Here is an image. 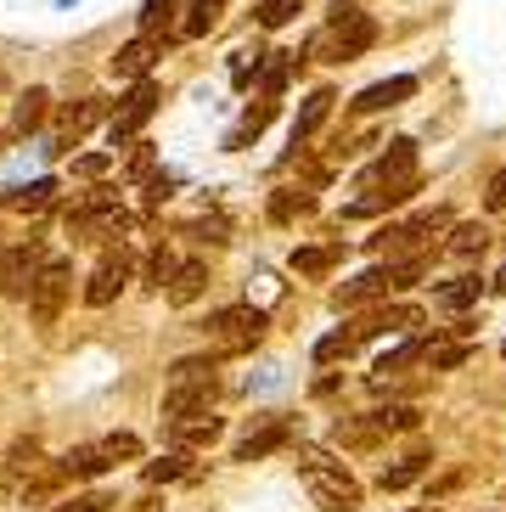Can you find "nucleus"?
I'll return each mask as SVG.
<instances>
[{
  "label": "nucleus",
  "mask_w": 506,
  "mask_h": 512,
  "mask_svg": "<svg viewBox=\"0 0 506 512\" xmlns=\"http://www.w3.org/2000/svg\"><path fill=\"white\" fill-rule=\"evenodd\" d=\"M102 113H107L102 102H79V107H68V113H62V136H57V147H51V152H62L68 141H79V136L90 130V124L102 119Z\"/></svg>",
  "instance_id": "nucleus-19"
},
{
  "label": "nucleus",
  "mask_w": 506,
  "mask_h": 512,
  "mask_svg": "<svg viewBox=\"0 0 506 512\" xmlns=\"http://www.w3.org/2000/svg\"><path fill=\"white\" fill-rule=\"evenodd\" d=\"M422 310L417 304H383V310H372V316H360L355 327V344H366V338H377V332H400V327H417Z\"/></svg>",
  "instance_id": "nucleus-8"
},
{
  "label": "nucleus",
  "mask_w": 506,
  "mask_h": 512,
  "mask_svg": "<svg viewBox=\"0 0 506 512\" xmlns=\"http://www.w3.org/2000/svg\"><path fill=\"white\" fill-rule=\"evenodd\" d=\"M40 265H45L40 237L17 242V248H0V293H29V282L40 276Z\"/></svg>",
  "instance_id": "nucleus-6"
},
{
  "label": "nucleus",
  "mask_w": 506,
  "mask_h": 512,
  "mask_svg": "<svg viewBox=\"0 0 506 512\" xmlns=\"http://www.w3.org/2000/svg\"><path fill=\"white\" fill-rule=\"evenodd\" d=\"M338 259H343L338 242H332V248H298V254H293V271H298V276H327Z\"/></svg>",
  "instance_id": "nucleus-21"
},
{
  "label": "nucleus",
  "mask_w": 506,
  "mask_h": 512,
  "mask_svg": "<svg viewBox=\"0 0 506 512\" xmlns=\"http://www.w3.org/2000/svg\"><path fill=\"white\" fill-rule=\"evenodd\" d=\"M0 147H6V141H0Z\"/></svg>",
  "instance_id": "nucleus-44"
},
{
  "label": "nucleus",
  "mask_w": 506,
  "mask_h": 512,
  "mask_svg": "<svg viewBox=\"0 0 506 512\" xmlns=\"http://www.w3.org/2000/svg\"><path fill=\"white\" fill-rule=\"evenodd\" d=\"M180 0H147V12H141V23H147V29H158V23H164L169 12H175Z\"/></svg>",
  "instance_id": "nucleus-38"
},
{
  "label": "nucleus",
  "mask_w": 506,
  "mask_h": 512,
  "mask_svg": "<svg viewBox=\"0 0 506 512\" xmlns=\"http://www.w3.org/2000/svg\"><path fill=\"white\" fill-rule=\"evenodd\" d=\"M349 349H355V332H332V338H321V344H315V361H343Z\"/></svg>",
  "instance_id": "nucleus-33"
},
{
  "label": "nucleus",
  "mask_w": 506,
  "mask_h": 512,
  "mask_svg": "<svg viewBox=\"0 0 506 512\" xmlns=\"http://www.w3.org/2000/svg\"><path fill=\"white\" fill-rule=\"evenodd\" d=\"M467 355H473L467 344H439V338L428 344V366H433V372H450V366H462Z\"/></svg>",
  "instance_id": "nucleus-29"
},
{
  "label": "nucleus",
  "mask_w": 506,
  "mask_h": 512,
  "mask_svg": "<svg viewBox=\"0 0 506 512\" xmlns=\"http://www.w3.org/2000/svg\"><path fill=\"white\" fill-rule=\"evenodd\" d=\"M220 12H225V0H192V12H186L180 34H186V40H197V34H209L214 23H220Z\"/></svg>",
  "instance_id": "nucleus-23"
},
{
  "label": "nucleus",
  "mask_w": 506,
  "mask_h": 512,
  "mask_svg": "<svg viewBox=\"0 0 506 512\" xmlns=\"http://www.w3.org/2000/svg\"><path fill=\"white\" fill-rule=\"evenodd\" d=\"M130 248H107L102 254V265H96V271H90V282H85V304H96V310H102V304H113L119 299V287L130 282Z\"/></svg>",
  "instance_id": "nucleus-7"
},
{
  "label": "nucleus",
  "mask_w": 506,
  "mask_h": 512,
  "mask_svg": "<svg viewBox=\"0 0 506 512\" xmlns=\"http://www.w3.org/2000/svg\"><path fill=\"white\" fill-rule=\"evenodd\" d=\"M45 113H51V96H45V91H29L23 102H17L12 130H17V136H29V130H40V124H45Z\"/></svg>",
  "instance_id": "nucleus-22"
},
{
  "label": "nucleus",
  "mask_w": 506,
  "mask_h": 512,
  "mask_svg": "<svg viewBox=\"0 0 506 512\" xmlns=\"http://www.w3.org/2000/svg\"><path fill=\"white\" fill-rule=\"evenodd\" d=\"M332 102H338V96H332V91H310V96H304V107H298V119H293V141L315 136V130H321V124H327Z\"/></svg>",
  "instance_id": "nucleus-17"
},
{
  "label": "nucleus",
  "mask_w": 506,
  "mask_h": 512,
  "mask_svg": "<svg viewBox=\"0 0 506 512\" xmlns=\"http://www.w3.org/2000/svg\"><path fill=\"white\" fill-rule=\"evenodd\" d=\"M107 467L113 462L102 456V445H79V451L62 456V479H102Z\"/></svg>",
  "instance_id": "nucleus-18"
},
{
  "label": "nucleus",
  "mask_w": 506,
  "mask_h": 512,
  "mask_svg": "<svg viewBox=\"0 0 506 512\" xmlns=\"http://www.w3.org/2000/svg\"><path fill=\"white\" fill-rule=\"evenodd\" d=\"M495 287H506V271H501V276H495Z\"/></svg>",
  "instance_id": "nucleus-43"
},
{
  "label": "nucleus",
  "mask_w": 506,
  "mask_h": 512,
  "mask_svg": "<svg viewBox=\"0 0 506 512\" xmlns=\"http://www.w3.org/2000/svg\"><path fill=\"white\" fill-rule=\"evenodd\" d=\"M107 164H113V158H107V152H90V158H79V175H90V181H96V175H107Z\"/></svg>",
  "instance_id": "nucleus-39"
},
{
  "label": "nucleus",
  "mask_w": 506,
  "mask_h": 512,
  "mask_svg": "<svg viewBox=\"0 0 506 512\" xmlns=\"http://www.w3.org/2000/svg\"><path fill=\"white\" fill-rule=\"evenodd\" d=\"M411 175H417V147H411V141H394V147L372 164L366 181L372 186H400V181H411Z\"/></svg>",
  "instance_id": "nucleus-9"
},
{
  "label": "nucleus",
  "mask_w": 506,
  "mask_h": 512,
  "mask_svg": "<svg viewBox=\"0 0 506 512\" xmlns=\"http://www.w3.org/2000/svg\"><path fill=\"white\" fill-rule=\"evenodd\" d=\"M388 287H394V271H383V265H377V271H360L355 282L338 287V310H355V304L377 299V293H388Z\"/></svg>",
  "instance_id": "nucleus-13"
},
{
  "label": "nucleus",
  "mask_w": 506,
  "mask_h": 512,
  "mask_svg": "<svg viewBox=\"0 0 506 512\" xmlns=\"http://www.w3.org/2000/svg\"><path fill=\"white\" fill-rule=\"evenodd\" d=\"M169 383H209L214 389V361L209 355H186V361L169 366Z\"/></svg>",
  "instance_id": "nucleus-26"
},
{
  "label": "nucleus",
  "mask_w": 506,
  "mask_h": 512,
  "mask_svg": "<svg viewBox=\"0 0 506 512\" xmlns=\"http://www.w3.org/2000/svg\"><path fill=\"white\" fill-rule=\"evenodd\" d=\"M169 276H175V259H169V254H164V248H158V254H152V259H147V287H164V282H169Z\"/></svg>",
  "instance_id": "nucleus-36"
},
{
  "label": "nucleus",
  "mask_w": 506,
  "mask_h": 512,
  "mask_svg": "<svg viewBox=\"0 0 506 512\" xmlns=\"http://www.w3.org/2000/svg\"><path fill=\"white\" fill-rule=\"evenodd\" d=\"M113 507V496H102V490H90V496H74V501H62L57 512H107Z\"/></svg>",
  "instance_id": "nucleus-35"
},
{
  "label": "nucleus",
  "mask_w": 506,
  "mask_h": 512,
  "mask_svg": "<svg viewBox=\"0 0 506 512\" xmlns=\"http://www.w3.org/2000/svg\"><path fill=\"white\" fill-rule=\"evenodd\" d=\"M175 479H186V456H158V462H147V484H175Z\"/></svg>",
  "instance_id": "nucleus-30"
},
{
  "label": "nucleus",
  "mask_w": 506,
  "mask_h": 512,
  "mask_svg": "<svg viewBox=\"0 0 506 512\" xmlns=\"http://www.w3.org/2000/svg\"><path fill=\"white\" fill-rule=\"evenodd\" d=\"M478 293H484V282H478V276H456V282L439 287V304H445V310H467Z\"/></svg>",
  "instance_id": "nucleus-25"
},
{
  "label": "nucleus",
  "mask_w": 506,
  "mask_h": 512,
  "mask_svg": "<svg viewBox=\"0 0 506 512\" xmlns=\"http://www.w3.org/2000/svg\"><path fill=\"white\" fill-rule=\"evenodd\" d=\"M287 439H293V422L287 417H276V422H265L259 434H248L237 445V462H259V456H270V451H282Z\"/></svg>",
  "instance_id": "nucleus-12"
},
{
  "label": "nucleus",
  "mask_w": 506,
  "mask_h": 512,
  "mask_svg": "<svg viewBox=\"0 0 506 512\" xmlns=\"http://www.w3.org/2000/svg\"><path fill=\"white\" fill-rule=\"evenodd\" d=\"M147 169H152V147L147 141H135L130 147V175H147Z\"/></svg>",
  "instance_id": "nucleus-41"
},
{
  "label": "nucleus",
  "mask_w": 506,
  "mask_h": 512,
  "mask_svg": "<svg viewBox=\"0 0 506 512\" xmlns=\"http://www.w3.org/2000/svg\"><path fill=\"white\" fill-rule=\"evenodd\" d=\"M169 186H175L169 175H152V181H147V203H164V197H169Z\"/></svg>",
  "instance_id": "nucleus-42"
},
{
  "label": "nucleus",
  "mask_w": 506,
  "mask_h": 512,
  "mask_svg": "<svg viewBox=\"0 0 506 512\" xmlns=\"http://www.w3.org/2000/svg\"><path fill=\"white\" fill-rule=\"evenodd\" d=\"M405 96H417V79L400 74V79H383V85H366L355 96V113H383V107H400Z\"/></svg>",
  "instance_id": "nucleus-10"
},
{
  "label": "nucleus",
  "mask_w": 506,
  "mask_h": 512,
  "mask_svg": "<svg viewBox=\"0 0 506 512\" xmlns=\"http://www.w3.org/2000/svg\"><path fill=\"white\" fill-rule=\"evenodd\" d=\"M203 287H209V265H203V259H186V265H175V276H169V304L203 299Z\"/></svg>",
  "instance_id": "nucleus-16"
},
{
  "label": "nucleus",
  "mask_w": 506,
  "mask_h": 512,
  "mask_svg": "<svg viewBox=\"0 0 506 512\" xmlns=\"http://www.w3.org/2000/svg\"><path fill=\"white\" fill-rule=\"evenodd\" d=\"M209 400H214L209 383H169V394H164V417L175 422V417H192V411H209Z\"/></svg>",
  "instance_id": "nucleus-14"
},
{
  "label": "nucleus",
  "mask_w": 506,
  "mask_h": 512,
  "mask_svg": "<svg viewBox=\"0 0 506 512\" xmlns=\"http://www.w3.org/2000/svg\"><path fill=\"white\" fill-rule=\"evenodd\" d=\"M68 293H74V265H68V259H45L40 276L29 282V316L40 321V327H51V321L62 316Z\"/></svg>",
  "instance_id": "nucleus-3"
},
{
  "label": "nucleus",
  "mask_w": 506,
  "mask_h": 512,
  "mask_svg": "<svg viewBox=\"0 0 506 512\" xmlns=\"http://www.w3.org/2000/svg\"><path fill=\"white\" fill-rule=\"evenodd\" d=\"M484 203H490V214H506V169L490 181V197H484Z\"/></svg>",
  "instance_id": "nucleus-40"
},
{
  "label": "nucleus",
  "mask_w": 506,
  "mask_h": 512,
  "mask_svg": "<svg viewBox=\"0 0 506 512\" xmlns=\"http://www.w3.org/2000/svg\"><path fill=\"white\" fill-rule=\"evenodd\" d=\"M270 214H276V220H293V214H310V197H298V192H276V197H270Z\"/></svg>",
  "instance_id": "nucleus-34"
},
{
  "label": "nucleus",
  "mask_w": 506,
  "mask_h": 512,
  "mask_svg": "<svg viewBox=\"0 0 506 512\" xmlns=\"http://www.w3.org/2000/svg\"><path fill=\"white\" fill-rule=\"evenodd\" d=\"M40 462V445H34V439H17L12 445V473H23V467H34Z\"/></svg>",
  "instance_id": "nucleus-37"
},
{
  "label": "nucleus",
  "mask_w": 506,
  "mask_h": 512,
  "mask_svg": "<svg viewBox=\"0 0 506 512\" xmlns=\"http://www.w3.org/2000/svg\"><path fill=\"white\" fill-rule=\"evenodd\" d=\"M0 203H12V209H23V214H40V209L57 203V181H34L29 192H0Z\"/></svg>",
  "instance_id": "nucleus-20"
},
{
  "label": "nucleus",
  "mask_w": 506,
  "mask_h": 512,
  "mask_svg": "<svg viewBox=\"0 0 506 512\" xmlns=\"http://www.w3.org/2000/svg\"><path fill=\"white\" fill-rule=\"evenodd\" d=\"M102 456H107V462H135V456H141V439H135V434H107L102 439Z\"/></svg>",
  "instance_id": "nucleus-32"
},
{
  "label": "nucleus",
  "mask_w": 506,
  "mask_h": 512,
  "mask_svg": "<svg viewBox=\"0 0 506 512\" xmlns=\"http://www.w3.org/2000/svg\"><path fill=\"white\" fill-rule=\"evenodd\" d=\"M270 316L265 310H253V304H231V310H220V316L209 321V338L220 355H248L259 338H265Z\"/></svg>",
  "instance_id": "nucleus-2"
},
{
  "label": "nucleus",
  "mask_w": 506,
  "mask_h": 512,
  "mask_svg": "<svg viewBox=\"0 0 506 512\" xmlns=\"http://www.w3.org/2000/svg\"><path fill=\"white\" fill-rule=\"evenodd\" d=\"M158 51H164V40H158V34H147V40H130V46L113 57V74H119V79H141V74L152 68V57H158Z\"/></svg>",
  "instance_id": "nucleus-15"
},
{
  "label": "nucleus",
  "mask_w": 506,
  "mask_h": 512,
  "mask_svg": "<svg viewBox=\"0 0 506 512\" xmlns=\"http://www.w3.org/2000/svg\"><path fill=\"white\" fill-rule=\"evenodd\" d=\"M366 422H372L377 434H411V428H417V411L411 406H388V411H372Z\"/></svg>",
  "instance_id": "nucleus-27"
},
{
  "label": "nucleus",
  "mask_w": 506,
  "mask_h": 512,
  "mask_svg": "<svg viewBox=\"0 0 506 512\" xmlns=\"http://www.w3.org/2000/svg\"><path fill=\"white\" fill-rule=\"evenodd\" d=\"M422 473H428V456H405V462H394V467H383V490H405V484H417Z\"/></svg>",
  "instance_id": "nucleus-24"
},
{
  "label": "nucleus",
  "mask_w": 506,
  "mask_h": 512,
  "mask_svg": "<svg viewBox=\"0 0 506 512\" xmlns=\"http://www.w3.org/2000/svg\"><path fill=\"white\" fill-rule=\"evenodd\" d=\"M304 484H310L315 507H327V512H355L360 496H366L360 479L343 462H304Z\"/></svg>",
  "instance_id": "nucleus-1"
},
{
  "label": "nucleus",
  "mask_w": 506,
  "mask_h": 512,
  "mask_svg": "<svg viewBox=\"0 0 506 512\" xmlns=\"http://www.w3.org/2000/svg\"><path fill=\"white\" fill-rule=\"evenodd\" d=\"M484 242H490V231H484V226H456V231H450V254L473 259V254H484Z\"/></svg>",
  "instance_id": "nucleus-28"
},
{
  "label": "nucleus",
  "mask_w": 506,
  "mask_h": 512,
  "mask_svg": "<svg viewBox=\"0 0 506 512\" xmlns=\"http://www.w3.org/2000/svg\"><path fill=\"white\" fill-rule=\"evenodd\" d=\"M372 40H377V23L366 12H355V6H343L338 17H332V29H327V62H355L360 51H372Z\"/></svg>",
  "instance_id": "nucleus-4"
},
{
  "label": "nucleus",
  "mask_w": 506,
  "mask_h": 512,
  "mask_svg": "<svg viewBox=\"0 0 506 512\" xmlns=\"http://www.w3.org/2000/svg\"><path fill=\"white\" fill-rule=\"evenodd\" d=\"M152 113H158V85H152V79L141 74V79H135V91L119 102L113 124H107V141H113V147H124V141H130L135 130H141V124L152 119Z\"/></svg>",
  "instance_id": "nucleus-5"
},
{
  "label": "nucleus",
  "mask_w": 506,
  "mask_h": 512,
  "mask_svg": "<svg viewBox=\"0 0 506 512\" xmlns=\"http://www.w3.org/2000/svg\"><path fill=\"white\" fill-rule=\"evenodd\" d=\"M169 439H175L180 451H192V445H214V439H220V417H214V411L175 417V422H169Z\"/></svg>",
  "instance_id": "nucleus-11"
},
{
  "label": "nucleus",
  "mask_w": 506,
  "mask_h": 512,
  "mask_svg": "<svg viewBox=\"0 0 506 512\" xmlns=\"http://www.w3.org/2000/svg\"><path fill=\"white\" fill-rule=\"evenodd\" d=\"M293 12H304V0H259V23L265 29H282Z\"/></svg>",
  "instance_id": "nucleus-31"
}]
</instances>
